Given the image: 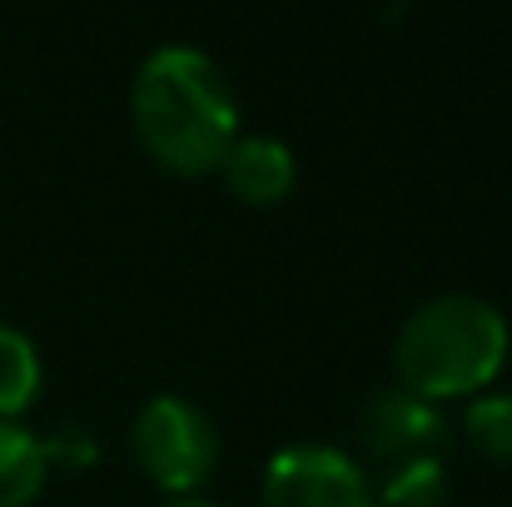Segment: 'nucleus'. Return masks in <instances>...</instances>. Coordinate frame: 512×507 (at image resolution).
Instances as JSON below:
<instances>
[{
    "mask_svg": "<svg viewBox=\"0 0 512 507\" xmlns=\"http://www.w3.org/2000/svg\"><path fill=\"white\" fill-rule=\"evenodd\" d=\"M130 120L150 160L174 174H209L239 140V100L199 45H160L130 85Z\"/></svg>",
    "mask_w": 512,
    "mask_h": 507,
    "instance_id": "obj_1",
    "label": "nucleus"
},
{
    "mask_svg": "<svg viewBox=\"0 0 512 507\" xmlns=\"http://www.w3.org/2000/svg\"><path fill=\"white\" fill-rule=\"evenodd\" d=\"M508 319L498 304L478 294H438L423 299L393 338L398 383L428 403L488 393V383L508 363Z\"/></svg>",
    "mask_w": 512,
    "mask_h": 507,
    "instance_id": "obj_2",
    "label": "nucleus"
},
{
    "mask_svg": "<svg viewBox=\"0 0 512 507\" xmlns=\"http://www.w3.org/2000/svg\"><path fill=\"white\" fill-rule=\"evenodd\" d=\"M130 448H135V463L165 493L189 498L219 463V428L199 403L179 393H155L130 423Z\"/></svg>",
    "mask_w": 512,
    "mask_h": 507,
    "instance_id": "obj_3",
    "label": "nucleus"
},
{
    "mask_svg": "<svg viewBox=\"0 0 512 507\" xmlns=\"http://www.w3.org/2000/svg\"><path fill=\"white\" fill-rule=\"evenodd\" d=\"M264 507H378L358 458L329 443H289L264 463Z\"/></svg>",
    "mask_w": 512,
    "mask_h": 507,
    "instance_id": "obj_4",
    "label": "nucleus"
},
{
    "mask_svg": "<svg viewBox=\"0 0 512 507\" xmlns=\"http://www.w3.org/2000/svg\"><path fill=\"white\" fill-rule=\"evenodd\" d=\"M358 438H363L368 458H378L383 468L413 463V458H443L448 418L438 403H428L408 388H383L368 398V408L358 418Z\"/></svg>",
    "mask_w": 512,
    "mask_h": 507,
    "instance_id": "obj_5",
    "label": "nucleus"
},
{
    "mask_svg": "<svg viewBox=\"0 0 512 507\" xmlns=\"http://www.w3.org/2000/svg\"><path fill=\"white\" fill-rule=\"evenodd\" d=\"M219 169H224L229 194L244 199V204H254V209L259 204H279L294 189V179H299L294 150L284 140H274V135H239L224 150Z\"/></svg>",
    "mask_w": 512,
    "mask_h": 507,
    "instance_id": "obj_6",
    "label": "nucleus"
},
{
    "mask_svg": "<svg viewBox=\"0 0 512 507\" xmlns=\"http://www.w3.org/2000/svg\"><path fill=\"white\" fill-rule=\"evenodd\" d=\"M45 438H35L25 423L0 418V507H30L45 488Z\"/></svg>",
    "mask_w": 512,
    "mask_h": 507,
    "instance_id": "obj_7",
    "label": "nucleus"
},
{
    "mask_svg": "<svg viewBox=\"0 0 512 507\" xmlns=\"http://www.w3.org/2000/svg\"><path fill=\"white\" fill-rule=\"evenodd\" d=\"M40 393V348L15 324H0V418H15Z\"/></svg>",
    "mask_w": 512,
    "mask_h": 507,
    "instance_id": "obj_8",
    "label": "nucleus"
},
{
    "mask_svg": "<svg viewBox=\"0 0 512 507\" xmlns=\"http://www.w3.org/2000/svg\"><path fill=\"white\" fill-rule=\"evenodd\" d=\"M378 507H443L448 498V468L443 458H413V463H393L378 483Z\"/></svg>",
    "mask_w": 512,
    "mask_h": 507,
    "instance_id": "obj_9",
    "label": "nucleus"
},
{
    "mask_svg": "<svg viewBox=\"0 0 512 507\" xmlns=\"http://www.w3.org/2000/svg\"><path fill=\"white\" fill-rule=\"evenodd\" d=\"M463 433L468 443L493 458V463H512V388H488L468 403L463 413Z\"/></svg>",
    "mask_w": 512,
    "mask_h": 507,
    "instance_id": "obj_10",
    "label": "nucleus"
},
{
    "mask_svg": "<svg viewBox=\"0 0 512 507\" xmlns=\"http://www.w3.org/2000/svg\"><path fill=\"white\" fill-rule=\"evenodd\" d=\"M45 458H65V463H90L95 458V443L80 433V428H70V433H60V438H45Z\"/></svg>",
    "mask_w": 512,
    "mask_h": 507,
    "instance_id": "obj_11",
    "label": "nucleus"
},
{
    "mask_svg": "<svg viewBox=\"0 0 512 507\" xmlns=\"http://www.w3.org/2000/svg\"><path fill=\"white\" fill-rule=\"evenodd\" d=\"M165 507H224V503H209V498H174Z\"/></svg>",
    "mask_w": 512,
    "mask_h": 507,
    "instance_id": "obj_12",
    "label": "nucleus"
}]
</instances>
